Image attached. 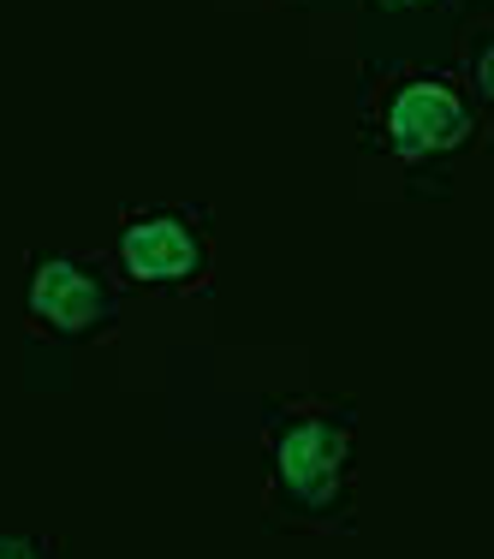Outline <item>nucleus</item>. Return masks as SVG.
<instances>
[{"mask_svg":"<svg viewBox=\"0 0 494 559\" xmlns=\"http://www.w3.org/2000/svg\"><path fill=\"white\" fill-rule=\"evenodd\" d=\"M0 559H66L55 536H0Z\"/></svg>","mask_w":494,"mask_h":559,"instance_id":"obj_5","label":"nucleus"},{"mask_svg":"<svg viewBox=\"0 0 494 559\" xmlns=\"http://www.w3.org/2000/svg\"><path fill=\"white\" fill-rule=\"evenodd\" d=\"M364 126H369V143L399 155V162H435V155H452L477 138L471 96L440 72L387 78L376 96H369Z\"/></svg>","mask_w":494,"mask_h":559,"instance_id":"obj_4","label":"nucleus"},{"mask_svg":"<svg viewBox=\"0 0 494 559\" xmlns=\"http://www.w3.org/2000/svg\"><path fill=\"white\" fill-rule=\"evenodd\" d=\"M114 269L138 292H203L215 269V215L203 203H150L126 209L114 238Z\"/></svg>","mask_w":494,"mask_h":559,"instance_id":"obj_2","label":"nucleus"},{"mask_svg":"<svg viewBox=\"0 0 494 559\" xmlns=\"http://www.w3.org/2000/svg\"><path fill=\"white\" fill-rule=\"evenodd\" d=\"M471 78H477V90H483V96H494V43L471 60Z\"/></svg>","mask_w":494,"mask_h":559,"instance_id":"obj_6","label":"nucleus"},{"mask_svg":"<svg viewBox=\"0 0 494 559\" xmlns=\"http://www.w3.org/2000/svg\"><path fill=\"white\" fill-rule=\"evenodd\" d=\"M352 405L340 399H269L262 471L274 530H345L352 512Z\"/></svg>","mask_w":494,"mask_h":559,"instance_id":"obj_1","label":"nucleus"},{"mask_svg":"<svg viewBox=\"0 0 494 559\" xmlns=\"http://www.w3.org/2000/svg\"><path fill=\"white\" fill-rule=\"evenodd\" d=\"M376 7H387V12H399V7H447V0H376Z\"/></svg>","mask_w":494,"mask_h":559,"instance_id":"obj_7","label":"nucleus"},{"mask_svg":"<svg viewBox=\"0 0 494 559\" xmlns=\"http://www.w3.org/2000/svg\"><path fill=\"white\" fill-rule=\"evenodd\" d=\"M119 316H126V292H119L108 257H96V250H43V257H31L24 322H31L36 340L55 345L114 340Z\"/></svg>","mask_w":494,"mask_h":559,"instance_id":"obj_3","label":"nucleus"}]
</instances>
